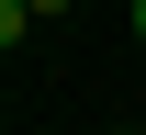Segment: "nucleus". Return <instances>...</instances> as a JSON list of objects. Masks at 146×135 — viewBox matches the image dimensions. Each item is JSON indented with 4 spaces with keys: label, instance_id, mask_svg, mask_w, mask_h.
Listing matches in <instances>:
<instances>
[{
    "label": "nucleus",
    "instance_id": "1",
    "mask_svg": "<svg viewBox=\"0 0 146 135\" xmlns=\"http://www.w3.org/2000/svg\"><path fill=\"white\" fill-rule=\"evenodd\" d=\"M23 11H34V23H45V11H68V0H23Z\"/></svg>",
    "mask_w": 146,
    "mask_h": 135
},
{
    "label": "nucleus",
    "instance_id": "2",
    "mask_svg": "<svg viewBox=\"0 0 146 135\" xmlns=\"http://www.w3.org/2000/svg\"><path fill=\"white\" fill-rule=\"evenodd\" d=\"M135 45H146V0H135Z\"/></svg>",
    "mask_w": 146,
    "mask_h": 135
}]
</instances>
